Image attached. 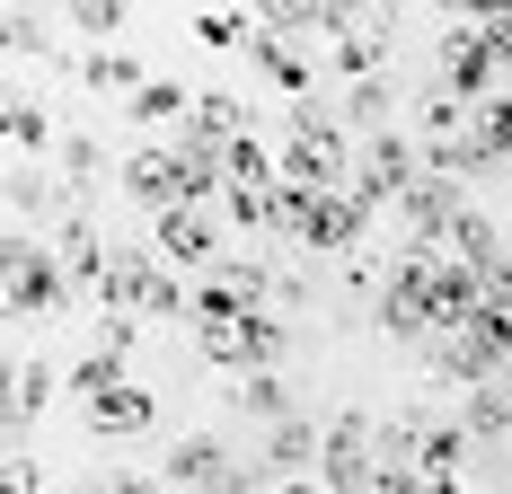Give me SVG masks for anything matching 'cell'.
I'll use <instances>...</instances> for the list:
<instances>
[{
    "instance_id": "obj_1",
    "label": "cell",
    "mask_w": 512,
    "mask_h": 494,
    "mask_svg": "<svg viewBox=\"0 0 512 494\" xmlns=\"http://www.w3.org/2000/svg\"><path fill=\"white\" fill-rule=\"evenodd\" d=\"M9 327H36V318H62V309H80L71 292V274H62V256H53L45 230H9Z\"/></svg>"
},
{
    "instance_id": "obj_35",
    "label": "cell",
    "mask_w": 512,
    "mask_h": 494,
    "mask_svg": "<svg viewBox=\"0 0 512 494\" xmlns=\"http://www.w3.org/2000/svg\"><path fill=\"white\" fill-rule=\"evenodd\" d=\"M204 494H274V477H265V459H230Z\"/></svg>"
},
{
    "instance_id": "obj_30",
    "label": "cell",
    "mask_w": 512,
    "mask_h": 494,
    "mask_svg": "<svg viewBox=\"0 0 512 494\" xmlns=\"http://www.w3.org/2000/svg\"><path fill=\"white\" fill-rule=\"evenodd\" d=\"M62 18H71L89 45H115V36H124V0H71Z\"/></svg>"
},
{
    "instance_id": "obj_38",
    "label": "cell",
    "mask_w": 512,
    "mask_h": 494,
    "mask_svg": "<svg viewBox=\"0 0 512 494\" xmlns=\"http://www.w3.org/2000/svg\"><path fill=\"white\" fill-rule=\"evenodd\" d=\"M98 494H168V477H142V468H115Z\"/></svg>"
},
{
    "instance_id": "obj_2",
    "label": "cell",
    "mask_w": 512,
    "mask_h": 494,
    "mask_svg": "<svg viewBox=\"0 0 512 494\" xmlns=\"http://www.w3.org/2000/svg\"><path fill=\"white\" fill-rule=\"evenodd\" d=\"M415 177H424V142H415V133H371V142L354 150V195L371 203V212H398V203L415 195Z\"/></svg>"
},
{
    "instance_id": "obj_3",
    "label": "cell",
    "mask_w": 512,
    "mask_h": 494,
    "mask_svg": "<svg viewBox=\"0 0 512 494\" xmlns=\"http://www.w3.org/2000/svg\"><path fill=\"white\" fill-rule=\"evenodd\" d=\"M433 71H442V89L468 98V106H486V98H504V89H512L504 71H495V53H486V36H477V18H451V27H442Z\"/></svg>"
},
{
    "instance_id": "obj_18",
    "label": "cell",
    "mask_w": 512,
    "mask_h": 494,
    "mask_svg": "<svg viewBox=\"0 0 512 494\" xmlns=\"http://www.w3.org/2000/svg\"><path fill=\"white\" fill-rule=\"evenodd\" d=\"M248 62H256V71H265V80H274L292 106H309V89H318V62H309L301 45H283V36H265V27H256V36H248Z\"/></svg>"
},
{
    "instance_id": "obj_9",
    "label": "cell",
    "mask_w": 512,
    "mask_h": 494,
    "mask_svg": "<svg viewBox=\"0 0 512 494\" xmlns=\"http://www.w3.org/2000/svg\"><path fill=\"white\" fill-rule=\"evenodd\" d=\"M115 186L142 203L151 221L186 203V177H177V150H168V142H133V150H124V168H115Z\"/></svg>"
},
{
    "instance_id": "obj_39",
    "label": "cell",
    "mask_w": 512,
    "mask_h": 494,
    "mask_svg": "<svg viewBox=\"0 0 512 494\" xmlns=\"http://www.w3.org/2000/svg\"><path fill=\"white\" fill-rule=\"evenodd\" d=\"M274 494H336V486H327V477H283Z\"/></svg>"
},
{
    "instance_id": "obj_12",
    "label": "cell",
    "mask_w": 512,
    "mask_h": 494,
    "mask_svg": "<svg viewBox=\"0 0 512 494\" xmlns=\"http://www.w3.org/2000/svg\"><path fill=\"white\" fill-rule=\"evenodd\" d=\"M71 80H89L98 98H124V106H133L159 71H142V53H124V45H80V53H71Z\"/></svg>"
},
{
    "instance_id": "obj_14",
    "label": "cell",
    "mask_w": 512,
    "mask_h": 494,
    "mask_svg": "<svg viewBox=\"0 0 512 494\" xmlns=\"http://www.w3.org/2000/svg\"><path fill=\"white\" fill-rule=\"evenodd\" d=\"M0 133H9V159H53V115L36 98V80H9V98H0Z\"/></svg>"
},
{
    "instance_id": "obj_28",
    "label": "cell",
    "mask_w": 512,
    "mask_h": 494,
    "mask_svg": "<svg viewBox=\"0 0 512 494\" xmlns=\"http://www.w3.org/2000/svg\"><path fill=\"white\" fill-rule=\"evenodd\" d=\"M204 53H248L256 36V9H195V27H186Z\"/></svg>"
},
{
    "instance_id": "obj_25",
    "label": "cell",
    "mask_w": 512,
    "mask_h": 494,
    "mask_svg": "<svg viewBox=\"0 0 512 494\" xmlns=\"http://www.w3.org/2000/svg\"><path fill=\"white\" fill-rule=\"evenodd\" d=\"M239 415L274 433V424H292V415H301V397H292V380H283V371H256V380H239Z\"/></svg>"
},
{
    "instance_id": "obj_20",
    "label": "cell",
    "mask_w": 512,
    "mask_h": 494,
    "mask_svg": "<svg viewBox=\"0 0 512 494\" xmlns=\"http://www.w3.org/2000/svg\"><path fill=\"white\" fill-rule=\"evenodd\" d=\"M468 133H477V106L451 98V89L433 80V89L415 98V142H424V150H442V142H468Z\"/></svg>"
},
{
    "instance_id": "obj_21",
    "label": "cell",
    "mask_w": 512,
    "mask_h": 494,
    "mask_svg": "<svg viewBox=\"0 0 512 494\" xmlns=\"http://www.w3.org/2000/svg\"><path fill=\"white\" fill-rule=\"evenodd\" d=\"M124 124H133V133H168V142H177V133H186V124H195V98H186V89H177V80H151V89H142V98L124 106Z\"/></svg>"
},
{
    "instance_id": "obj_24",
    "label": "cell",
    "mask_w": 512,
    "mask_h": 494,
    "mask_svg": "<svg viewBox=\"0 0 512 494\" xmlns=\"http://www.w3.org/2000/svg\"><path fill=\"white\" fill-rule=\"evenodd\" d=\"M460 424H468V442H477V450H495V442L512 433V389H504V380L468 389V397H460Z\"/></svg>"
},
{
    "instance_id": "obj_17",
    "label": "cell",
    "mask_w": 512,
    "mask_h": 494,
    "mask_svg": "<svg viewBox=\"0 0 512 494\" xmlns=\"http://www.w3.org/2000/svg\"><path fill=\"white\" fill-rule=\"evenodd\" d=\"M318 450H327V424H309V415H292V424H274L265 433V477L283 486V477H318Z\"/></svg>"
},
{
    "instance_id": "obj_5",
    "label": "cell",
    "mask_w": 512,
    "mask_h": 494,
    "mask_svg": "<svg viewBox=\"0 0 512 494\" xmlns=\"http://www.w3.org/2000/svg\"><path fill=\"white\" fill-rule=\"evenodd\" d=\"M398 36H407V27H398V9H362L354 27L327 45L336 80H345V89H354V80H389V53H398Z\"/></svg>"
},
{
    "instance_id": "obj_13",
    "label": "cell",
    "mask_w": 512,
    "mask_h": 494,
    "mask_svg": "<svg viewBox=\"0 0 512 494\" xmlns=\"http://www.w3.org/2000/svg\"><path fill=\"white\" fill-rule=\"evenodd\" d=\"M477 309H486V274H468L460 256H442L433 265V336H468Z\"/></svg>"
},
{
    "instance_id": "obj_15",
    "label": "cell",
    "mask_w": 512,
    "mask_h": 494,
    "mask_svg": "<svg viewBox=\"0 0 512 494\" xmlns=\"http://www.w3.org/2000/svg\"><path fill=\"white\" fill-rule=\"evenodd\" d=\"M0 53H9V80H27V62H53V71H71V62H62V36H53L45 9H0Z\"/></svg>"
},
{
    "instance_id": "obj_40",
    "label": "cell",
    "mask_w": 512,
    "mask_h": 494,
    "mask_svg": "<svg viewBox=\"0 0 512 494\" xmlns=\"http://www.w3.org/2000/svg\"><path fill=\"white\" fill-rule=\"evenodd\" d=\"M424 494H477V486H468V477H433Z\"/></svg>"
},
{
    "instance_id": "obj_7",
    "label": "cell",
    "mask_w": 512,
    "mask_h": 494,
    "mask_svg": "<svg viewBox=\"0 0 512 494\" xmlns=\"http://www.w3.org/2000/svg\"><path fill=\"white\" fill-rule=\"evenodd\" d=\"M53 389H71V371H62L53 353H36V345H18V353H9V442H27V433L45 424Z\"/></svg>"
},
{
    "instance_id": "obj_4",
    "label": "cell",
    "mask_w": 512,
    "mask_h": 494,
    "mask_svg": "<svg viewBox=\"0 0 512 494\" xmlns=\"http://www.w3.org/2000/svg\"><path fill=\"white\" fill-rule=\"evenodd\" d=\"M318 477L336 494H371V477H380V424L362 415V406H345L336 424H327V450H318Z\"/></svg>"
},
{
    "instance_id": "obj_32",
    "label": "cell",
    "mask_w": 512,
    "mask_h": 494,
    "mask_svg": "<svg viewBox=\"0 0 512 494\" xmlns=\"http://www.w3.org/2000/svg\"><path fill=\"white\" fill-rule=\"evenodd\" d=\"M0 494H53L45 468H36V442H9V459H0Z\"/></svg>"
},
{
    "instance_id": "obj_22",
    "label": "cell",
    "mask_w": 512,
    "mask_h": 494,
    "mask_svg": "<svg viewBox=\"0 0 512 494\" xmlns=\"http://www.w3.org/2000/svg\"><path fill=\"white\" fill-rule=\"evenodd\" d=\"M336 115H345V133H354V142H371V133H398V80H354Z\"/></svg>"
},
{
    "instance_id": "obj_37",
    "label": "cell",
    "mask_w": 512,
    "mask_h": 494,
    "mask_svg": "<svg viewBox=\"0 0 512 494\" xmlns=\"http://www.w3.org/2000/svg\"><path fill=\"white\" fill-rule=\"evenodd\" d=\"M309 300H318L309 274H274V309H309Z\"/></svg>"
},
{
    "instance_id": "obj_43",
    "label": "cell",
    "mask_w": 512,
    "mask_h": 494,
    "mask_svg": "<svg viewBox=\"0 0 512 494\" xmlns=\"http://www.w3.org/2000/svg\"><path fill=\"white\" fill-rule=\"evenodd\" d=\"M504 389H512V371H504Z\"/></svg>"
},
{
    "instance_id": "obj_26",
    "label": "cell",
    "mask_w": 512,
    "mask_h": 494,
    "mask_svg": "<svg viewBox=\"0 0 512 494\" xmlns=\"http://www.w3.org/2000/svg\"><path fill=\"white\" fill-rule=\"evenodd\" d=\"M212 283H221V292L239 300V309H274V265H256V256H221V265H212Z\"/></svg>"
},
{
    "instance_id": "obj_29",
    "label": "cell",
    "mask_w": 512,
    "mask_h": 494,
    "mask_svg": "<svg viewBox=\"0 0 512 494\" xmlns=\"http://www.w3.org/2000/svg\"><path fill=\"white\" fill-rule=\"evenodd\" d=\"M124 380H133V362H115V353H80V362H71V397H80V406H98V397H115L124 389Z\"/></svg>"
},
{
    "instance_id": "obj_34",
    "label": "cell",
    "mask_w": 512,
    "mask_h": 494,
    "mask_svg": "<svg viewBox=\"0 0 512 494\" xmlns=\"http://www.w3.org/2000/svg\"><path fill=\"white\" fill-rule=\"evenodd\" d=\"M477 18V36H486V53H495V71L512 80V9H468Z\"/></svg>"
},
{
    "instance_id": "obj_16",
    "label": "cell",
    "mask_w": 512,
    "mask_h": 494,
    "mask_svg": "<svg viewBox=\"0 0 512 494\" xmlns=\"http://www.w3.org/2000/svg\"><path fill=\"white\" fill-rule=\"evenodd\" d=\"M0 203H9V230H36V221H62V203H71V195L45 177V159H9Z\"/></svg>"
},
{
    "instance_id": "obj_6",
    "label": "cell",
    "mask_w": 512,
    "mask_h": 494,
    "mask_svg": "<svg viewBox=\"0 0 512 494\" xmlns=\"http://www.w3.org/2000/svg\"><path fill=\"white\" fill-rule=\"evenodd\" d=\"M371 221H380V212H371L354 186H345V195H318V203H309V221H301V247H309V256H336V265H345V256H362Z\"/></svg>"
},
{
    "instance_id": "obj_41",
    "label": "cell",
    "mask_w": 512,
    "mask_h": 494,
    "mask_svg": "<svg viewBox=\"0 0 512 494\" xmlns=\"http://www.w3.org/2000/svg\"><path fill=\"white\" fill-rule=\"evenodd\" d=\"M53 494H98V486H53Z\"/></svg>"
},
{
    "instance_id": "obj_10",
    "label": "cell",
    "mask_w": 512,
    "mask_h": 494,
    "mask_svg": "<svg viewBox=\"0 0 512 494\" xmlns=\"http://www.w3.org/2000/svg\"><path fill=\"white\" fill-rule=\"evenodd\" d=\"M407 442H415V468L424 477H468V459H477L460 415H424V406H407Z\"/></svg>"
},
{
    "instance_id": "obj_33",
    "label": "cell",
    "mask_w": 512,
    "mask_h": 494,
    "mask_svg": "<svg viewBox=\"0 0 512 494\" xmlns=\"http://www.w3.org/2000/svg\"><path fill=\"white\" fill-rule=\"evenodd\" d=\"M477 142L495 150V159H512V89H504V98H486V106H477Z\"/></svg>"
},
{
    "instance_id": "obj_27",
    "label": "cell",
    "mask_w": 512,
    "mask_h": 494,
    "mask_svg": "<svg viewBox=\"0 0 512 494\" xmlns=\"http://www.w3.org/2000/svg\"><path fill=\"white\" fill-rule=\"evenodd\" d=\"M195 124H204L212 142H248V133H256V106L239 98V89H204V98H195Z\"/></svg>"
},
{
    "instance_id": "obj_42",
    "label": "cell",
    "mask_w": 512,
    "mask_h": 494,
    "mask_svg": "<svg viewBox=\"0 0 512 494\" xmlns=\"http://www.w3.org/2000/svg\"><path fill=\"white\" fill-rule=\"evenodd\" d=\"M504 239H512V212H504Z\"/></svg>"
},
{
    "instance_id": "obj_23",
    "label": "cell",
    "mask_w": 512,
    "mask_h": 494,
    "mask_svg": "<svg viewBox=\"0 0 512 494\" xmlns=\"http://www.w3.org/2000/svg\"><path fill=\"white\" fill-rule=\"evenodd\" d=\"M53 168H62V186H71V195H89L106 168H124V159H106V142L89 133V124H62V150H53Z\"/></svg>"
},
{
    "instance_id": "obj_31",
    "label": "cell",
    "mask_w": 512,
    "mask_h": 494,
    "mask_svg": "<svg viewBox=\"0 0 512 494\" xmlns=\"http://www.w3.org/2000/svg\"><path fill=\"white\" fill-rule=\"evenodd\" d=\"M142 327H151V318H133V309H106V318H98V353L133 362V353H142Z\"/></svg>"
},
{
    "instance_id": "obj_11",
    "label": "cell",
    "mask_w": 512,
    "mask_h": 494,
    "mask_svg": "<svg viewBox=\"0 0 512 494\" xmlns=\"http://www.w3.org/2000/svg\"><path fill=\"white\" fill-rule=\"evenodd\" d=\"M221 468H230V442H221V433H204V424H195V433H168V459H159L168 494H204Z\"/></svg>"
},
{
    "instance_id": "obj_8",
    "label": "cell",
    "mask_w": 512,
    "mask_h": 494,
    "mask_svg": "<svg viewBox=\"0 0 512 494\" xmlns=\"http://www.w3.org/2000/svg\"><path fill=\"white\" fill-rule=\"evenodd\" d=\"M151 247L177 265V274H212V265H221V221H212L204 203H177V212L151 221Z\"/></svg>"
},
{
    "instance_id": "obj_19",
    "label": "cell",
    "mask_w": 512,
    "mask_h": 494,
    "mask_svg": "<svg viewBox=\"0 0 512 494\" xmlns=\"http://www.w3.org/2000/svg\"><path fill=\"white\" fill-rule=\"evenodd\" d=\"M151 424H159V397L142 389V380H124L115 397H98V406H89V433H98V442H124V433H151Z\"/></svg>"
},
{
    "instance_id": "obj_36",
    "label": "cell",
    "mask_w": 512,
    "mask_h": 494,
    "mask_svg": "<svg viewBox=\"0 0 512 494\" xmlns=\"http://www.w3.org/2000/svg\"><path fill=\"white\" fill-rule=\"evenodd\" d=\"M265 203H274V195H248V186H230V195H221V212H230L239 230H256V239H265Z\"/></svg>"
}]
</instances>
